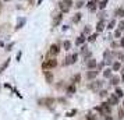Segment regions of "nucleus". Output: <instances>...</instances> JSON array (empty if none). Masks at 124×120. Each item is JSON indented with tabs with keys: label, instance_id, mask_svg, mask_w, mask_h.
<instances>
[{
	"label": "nucleus",
	"instance_id": "obj_48",
	"mask_svg": "<svg viewBox=\"0 0 124 120\" xmlns=\"http://www.w3.org/2000/svg\"><path fill=\"white\" fill-rule=\"evenodd\" d=\"M123 106H124V102H123Z\"/></svg>",
	"mask_w": 124,
	"mask_h": 120
},
{
	"label": "nucleus",
	"instance_id": "obj_18",
	"mask_svg": "<svg viewBox=\"0 0 124 120\" xmlns=\"http://www.w3.org/2000/svg\"><path fill=\"white\" fill-rule=\"evenodd\" d=\"M112 69H105L103 70V75H105V78H110L112 77Z\"/></svg>",
	"mask_w": 124,
	"mask_h": 120
},
{
	"label": "nucleus",
	"instance_id": "obj_35",
	"mask_svg": "<svg viewBox=\"0 0 124 120\" xmlns=\"http://www.w3.org/2000/svg\"><path fill=\"white\" fill-rule=\"evenodd\" d=\"M118 116H120V119H124V109L118 110Z\"/></svg>",
	"mask_w": 124,
	"mask_h": 120
},
{
	"label": "nucleus",
	"instance_id": "obj_5",
	"mask_svg": "<svg viewBox=\"0 0 124 120\" xmlns=\"http://www.w3.org/2000/svg\"><path fill=\"white\" fill-rule=\"evenodd\" d=\"M59 52H60V49H59V46L54 43V45H52V46H50V49H49V56L56 57L57 55H59Z\"/></svg>",
	"mask_w": 124,
	"mask_h": 120
},
{
	"label": "nucleus",
	"instance_id": "obj_2",
	"mask_svg": "<svg viewBox=\"0 0 124 120\" xmlns=\"http://www.w3.org/2000/svg\"><path fill=\"white\" fill-rule=\"evenodd\" d=\"M57 66V60L56 57H52V59H49V60H46L45 63L42 64V69L46 70V69H54Z\"/></svg>",
	"mask_w": 124,
	"mask_h": 120
},
{
	"label": "nucleus",
	"instance_id": "obj_24",
	"mask_svg": "<svg viewBox=\"0 0 124 120\" xmlns=\"http://www.w3.org/2000/svg\"><path fill=\"white\" fill-rule=\"evenodd\" d=\"M60 10H62L63 13H67L68 10H70V8H68V7L66 6V4H64V3H60Z\"/></svg>",
	"mask_w": 124,
	"mask_h": 120
},
{
	"label": "nucleus",
	"instance_id": "obj_13",
	"mask_svg": "<svg viewBox=\"0 0 124 120\" xmlns=\"http://www.w3.org/2000/svg\"><path fill=\"white\" fill-rule=\"evenodd\" d=\"M81 55H82V57H84V59H88V57H91V52L88 50V48H86V46H84V48H82Z\"/></svg>",
	"mask_w": 124,
	"mask_h": 120
},
{
	"label": "nucleus",
	"instance_id": "obj_12",
	"mask_svg": "<svg viewBox=\"0 0 124 120\" xmlns=\"http://www.w3.org/2000/svg\"><path fill=\"white\" fill-rule=\"evenodd\" d=\"M74 60H73V55L71 56H67L64 60H63V66H70V64H73Z\"/></svg>",
	"mask_w": 124,
	"mask_h": 120
},
{
	"label": "nucleus",
	"instance_id": "obj_39",
	"mask_svg": "<svg viewBox=\"0 0 124 120\" xmlns=\"http://www.w3.org/2000/svg\"><path fill=\"white\" fill-rule=\"evenodd\" d=\"M99 95H101L102 98H105V96L107 95V92H106V91H99Z\"/></svg>",
	"mask_w": 124,
	"mask_h": 120
},
{
	"label": "nucleus",
	"instance_id": "obj_41",
	"mask_svg": "<svg viewBox=\"0 0 124 120\" xmlns=\"http://www.w3.org/2000/svg\"><path fill=\"white\" fill-rule=\"evenodd\" d=\"M89 32H91V28L89 27H86V28L84 29V34H89Z\"/></svg>",
	"mask_w": 124,
	"mask_h": 120
},
{
	"label": "nucleus",
	"instance_id": "obj_3",
	"mask_svg": "<svg viewBox=\"0 0 124 120\" xmlns=\"http://www.w3.org/2000/svg\"><path fill=\"white\" fill-rule=\"evenodd\" d=\"M102 85H103V82H102V81H92L89 85H88V88L92 89L93 92H99L102 89Z\"/></svg>",
	"mask_w": 124,
	"mask_h": 120
},
{
	"label": "nucleus",
	"instance_id": "obj_16",
	"mask_svg": "<svg viewBox=\"0 0 124 120\" xmlns=\"http://www.w3.org/2000/svg\"><path fill=\"white\" fill-rule=\"evenodd\" d=\"M105 29V24H103V21H98V24H96V31L98 32H102Z\"/></svg>",
	"mask_w": 124,
	"mask_h": 120
},
{
	"label": "nucleus",
	"instance_id": "obj_14",
	"mask_svg": "<svg viewBox=\"0 0 124 120\" xmlns=\"http://www.w3.org/2000/svg\"><path fill=\"white\" fill-rule=\"evenodd\" d=\"M118 82H120V77L118 75H112L110 77V84L112 85H117Z\"/></svg>",
	"mask_w": 124,
	"mask_h": 120
},
{
	"label": "nucleus",
	"instance_id": "obj_8",
	"mask_svg": "<svg viewBox=\"0 0 124 120\" xmlns=\"http://www.w3.org/2000/svg\"><path fill=\"white\" fill-rule=\"evenodd\" d=\"M98 74H99V71H96V70H89V71H86V80H93Z\"/></svg>",
	"mask_w": 124,
	"mask_h": 120
},
{
	"label": "nucleus",
	"instance_id": "obj_42",
	"mask_svg": "<svg viewBox=\"0 0 124 120\" xmlns=\"http://www.w3.org/2000/svg\"><path fill=\"white\" fill-rule=\"evenodd\" d=\"M77 59H78V55H77V53H75V55H73V60H74V63L77 62Z\"/></svg>",
	"mask_w": 124,
	"mask_h": 120
},
{
	"label": "nucleus",
	"instance_id": "obj_25",
	"mask_svg": "<svg viewBox=\"0 0 124 120\" xmlns=\"http://www.w3.org/2000/svg\"><path fill=\"white\" fill-rule=\"evenodd\" d=\"M63 46H64L66 50H70V48H71V42H70V40H66V42L63 43Z\"/></svg>",
	"mask_w": 124,
	"mask_h": 120
},
{
	"label": "nucleus",
	"instance_id": "obj_32",
	"mask_svg": "<svg viewBox=\"0 0 124 120\" xmlns=\"http://www.w3.org/2000/svg\"><path fill=\"white\" fill-rule=\"evenodd\" d=\"M75 113H77V109H73L71 112H68V113H67V116H68V117H73Z\"/></svg>",
	"mask_w": 124,
	"mask_h": 120
},
{
	"label": "nucleus",
	"instance_id": "obj_34",
	"mask_svg": "<svg viewBox=\"0 0 124 120\" xmlns=\"http://www.w3.org/2000/svg\"><path fill=\"white\" fill-rule=\"evenodd\" d=\"M118 29L120 31H124V21H120L118 23Z\"/></svg>",
	"mask_w": 124,
	"mask_h": 120
},
{
	"label": "nucleus",
	"instance_id": "obj_1",
	"mask_svg": "<svg viewBox=\"0 0 124 120\" xmlns=\"http://www.w3.org/2000/svg\"><path fill=\"white\" fill-rule=\"evenodd\" d=\"M96 110H99V113H102L103 116H109L110 112H112V109H110V103L109 102H103L101 103L99 106H96Z\"/></svg>",
	"mask_w": 124,
	"mask_h": 120
},
{
	"label": "nucleus",
	"instance_id": "obj_27",
	"mask_svg": "<svg viewBox=\"0 0 124 120\" xmlns=\"http://www.w3.org/2000/svg\"><path fill=\"white\" fill-rule=\"evenodd\" d=\"M24 24H25V18H23V20H20L18 21V24H17V27H16V29H20L21 27H23Z\"/></svg>",
	"mask_w": 124,
	"mask_h": 120
},
{
	"label": "nucleus",
	"instance_id": "obj_46",
	"mask_svg": "<svg viewBox=\"0 0 124 120\" xmlns=\"http://www.w3.org/2000/svg\"><path fill=\"white\" fill-rule=\"evenodd\" d=\"M40 3H42V0H38V4H40Z\"/></svg>",
	"mask_w": 124,
	"mask_h": 120
},
{
	"label": "nucleus",
	"instance_id": "obj_19",
	"mask_svg": "<svg viewBox=\"0 0 124 120\" xmlns=\"http://www.w3.org/2000/svg\"><path fill=\"white\" fill-rule=\"evenodd\" d=\"M67 94H70V95H73V94H75V84H71V85L67 88Z\"/></svg>",
	"mask_w": 124,
	"mask_h": 120
},
{
	"label": "nucleus",
	"instance_id": "obj_11",
	"mask_svg": "<svg viewBox=\"0 0 124 120\" xmlns=\"http://www.w3.org/2000/svg\"><path fill=\"white\" fill-rule=\"evenodd\" d=\"M86 66H88V69H89V70H93L96 66H98V63H96L95 59H89V60H88V63H86Z\"/></svg>",
	"mask_w": 124,
	"mask_h": 120
},
{
	"label": "nucleus",
	"instance_id": "obj_47",
	"mask_svg": "<svg viewBox=\"0 0 124 120\" xmlns=\"http://www.w3.org/2000/svg\"><path fill=\"white\" fill-rule=\"evenodd\" d=\"M0 8H1V4H0Z\"/></svg>",
	"mask_w": 124,
	"mask_h": 120
},
{
	"label": "nucleus",
	"instance_id": "obj_37",
	"mask_svg": "<svg viewBox=\"0 0 124 120\" xmlns=\"http://www.w3.org/2000/svg\"><path fill=\"white\" fill-rule=\"evenodd\" d=\"M120 35H121V31H120V29H117V31L114 32V36H116V38H120Z\"/></svg>",
	"mask_w": 124,
	"mask_h": 120
},
{
	"label": "nucleus",
	"instance_id": "obj_4",
	"mask_svg": "<svg viewBox=\"0 0 124 120\" xmlns=\"http://www.w3.org/2000/svg\"><path fill=\"white\" fill-rule=\"evenodd\" d=\"M112 59H113V53H110V50H106L103 53V62H105V64H110L112 63Z\"/></svg>",
	"mask_w": 124,
	"mask_h": 120
},
{
	"label": "nucleus",
	"instance_id": "obj_6",
	"mask_svg": "<svg viewBox=\"0 0 124 120\" xmlns=\"http://www.w3.org/2000/svg\"><path fill=\"white\" fill-rule=\"evenodd\" d=\"M39 103L45 105V106H52V105H54V99L53 98H43V99L39 101Z\"/></svg>",
	"mask_w": 124,
	"mask_h": 120
},
{
	"label": "nucleus",
	"instance_id": "obj_30",
	"mask_svg": "<svg viewBox=\"0 0 124 120\" xmlns=\"http://www.w3.org/2000/svg\"><path fill=\"white\" fill-rule=\"evenodd\" d=\"M63 3H64V4H66V6L68 7V8L73 6V0H63Z\"/></svg>",
	"mask_w": 124,
	"mask_h": 120
},
{
	"label": "nucleus",
	"instance_id": "obj_20",
	"mask_svg": "<svg viewBox=\"0 0 124 120\" xmlns=\"http://www.w3.org/2000/svg\"><path fill=\"white\" fill-rule=\"evenodd\" d=\"M120 67H121V63H120V62H116V63H113L112 70H113V71H118V70H120Z\"/></svg>",
	"mask_w": 124,
	"mask_h": 120
},
{
	"label": "nucleus",
	"instance_id": "obj_31",
	"mask_svg": "<svg viewBox=\"0 0 124 120\" xmlns=\"http://www.w3.org/2000/svg\"><path fill=\"white\" fill-rule=\"evenodd\" d=\"M79 20H81V14H79V13H77V14H75V17H74V23H78Z\"/></svg>",
	"mask_w": 124,
	"mask_h": 120
},
{
	"label": "nucleus",
	"instance_id": "obj_15",
	"mask_svg": "<svg viewBox=\"0 0 124 120\" xmlns=\"http://www.w3.org/2000/svg\"><path fill=\"white\" fill-rule=\"evenodd\" d=\"M62 20H63V14H57L56 18H54V23H53V25H54V27H57L59 24L62 23Z\"/></svg>",
	"mask_w": 124,
	"mask_h": 120
},
{
	"label": "nucleus",
	"instance_id": "obj_36",
	"mask_svg": "<svg viewBox=\"0 0 124 120\" xmlns=\"http://www.w3.org/2000/svg\"><path fill=\"white\" fill-rule=\"evenodd\" d=\"M96 36H98V35H96V34H93V35H91L89 38H88V40H91V42H93V40L96 39Z\"/></svg>",
	"mask_w": 124,
	"mask_h": 120
},
{
	"label": "nucleus",
	"instance_id": "obj_17",
	"mask_svg": "<svg viewBox=\"0 0 124 120\" xmlns=\"http://www.w3.org/2000/svg\"><path fill=\"white\" fill-rule=\"evenodd\" d=\"M84 42H85V36H84V35H81V36H78V38H77V40H75V45L79 46V45H82Z\"/></svg>",
	"mask_w": 124,
	"mask_h": 120
},
{
	"label": "nucleus",
	"instance_id": "obj_7",
	"mask_svg": "<svg viewBox=\"0 0 124 120\" xmlns=\"http://www.w3.org/2000/svg\"><path fill=\"white\" fill-rule=\"evenodd\" d=\"M107 102L110 103V105H118V98L116 94H110L109 95V101Z\"/></svg>",
	"mask_w": 124,
	"mask_h": 120
},
{
	"label": "nucleus",
	"instance_id": "obj_33",
	"mask_svg": "<svg viewBox=\"0 0 124 120\" xmlns=\"http://www.w3.org/2000/svg\"><path fill=\"white\" fill-rule=\"evenodd\" d=\"M114 24H116V21H114V20H112V21L109 23V25H107V28H109V29H112L113 27H114Z\"/></svg>",
	"mask_w": 124,
	"mask_h": 120
},
{
	"label": "nucleus",
	"instance_id": "obj_45",
	"mask_svg": "<svg viewBox=\"0 0 124 120\" xmlns=\"http://www.w3.org/2000/svg\"><path fill=\"white\" fill-rule=\"evenodd\" d=\"M121 81H124V74H123V75H121Z\"/></svg>",
	"mask_w": 124,
	"mask_h": 120
},
{
	"label": "nucleus",
	"instance_id": "obj_44",
	"mask_svg": "<svg viewBox=\"0 0 124 120\" xmlns=\"http://www.w3.org/2000/svg\"><path fill=\"white\" fill-rule=\"evenodd\" d=\"M82 6H84V3H82V1H78V3H77V7H78V8H79V7H82Z\"/></svg>",
	"mask_w": 124,
	"mask_h": 120
},
{
	"label": "nucleus",
	"instance_id": "obj_21",
	"mask_svg": "<svg viewBox=\"0 0 124 120\" xmlns=\"http://www.w3.org/2000/svg\"><path fill=\"white\" fill-rule=\"evenodd\" d=\"M8 63H10V59H7L6 62H4V63H3L1 66H0V73H1V71H3L4 69H7V66H8Z\"/></svg>",
	"mask_w": 124,
	"mask_h": 120
},
{
	"label": "nucleus",
	"instance_id": "obj_22",
	"mask_svg": "<svg viewBox=\"0 0 124 120\" xmlns=\"http://www.w3.org/2000/svg\"><path fill=\"white\" fill-rule=\"evenodd\" d=\"M116 95H117V98H123V95H124L123 89L121 88H116Z\"/></svg>",
	"mask_w": 124,
	"mask_h": 120
},
{
	"label": "nucleus",
	"instance_id": "obj_10",
	"mask_svg": "<svg viewBox=\"0 0 124 120\" xmlns=\"http://www.w3.org/2000/svg\"><path fill=\"white\" fill-rule=\"evenodd\" d=\"M98 1H99V0H91V1H88V8H89L91 11H95L96 10V4H98Z\"/></svg>",
	"mask_w": 124,
	"mask_h": 120
},
{
	"label": "nucleus",
	"instance_id": "obj_23",
	"mask_svg": "<svg viewBox=\"0 0 124 120\" xmlns=\"http://www.w3.org/2000/svg\"><path fill=\"white\" fill-rule=\"evenodd\" d=\"M79 80H81V75H79V74H75V75L73 77V80H71V81H73V84H77V82H79Z\"/></svg>",
	"mask_w": 124,
	"mask_h": 120
},
{
	"label": "nucleus",
	"instance_id": "obj_43",
	"mask_svg": "<svg viewBox=\"0 0 124 120\" xmlns=\"http://www.w3.org/2000/svg\"><path fill=\"white\" fill-rule=\"evenodd\" d=\"M120 46H123V48H124V36L120 39Z\"/></svg>",
	"mask_w": 124,
	"mask_h": 120
},
{
	"label": "nucleus",
	"instance_id": "obj_28",
	"mask_svg": "<svg viewBox=\"0 0 124 120\" xmlns=\"http://www.w3.org/2000/svg\"><path fill=\"white\" fill-rule=\"evenodd\" d=\"M107 1H109V0H102V1H101V4H99V8H101V10H103V8L106 7Z\"/></svg>",
	"mask_w": 124,
	"mask_h": 120
},
{
	"label": "nucleus",
	"instance_id": "obj_29",
	"mask_svg": "<svg viewBox=\"0 0 124 120\" xmlns=\"http://www.w3.org/2000/svg\"><path fill=\"white\" fill-rule=\"evenodd\" d=\"M116 16H118V17H124V8H118L117 11H116Z\"/></svg>",
	"mask_w": 124,
	"mask_h": 120
},
{
	"label": "nucleus",
	"instance_id": "obj_9",
	"mask_svg": "<svg viewBox=\"0 0 124 120\" xmlns=\"http://www.w3.org/2000/svg\"><path fill=\"white\" fill-rule=\"evenodd\" d=\"M43 74H45L46 82L52 84V82H53V73H52V71H43Z\"/></svg>",
	"mask_w": 124,
	"mask_h": 120
},
{
	"label": "nucleus",
	"instance_id": "obj_38",
	"mask_svg": "<svg viewBox=\"0 0 124 120\" xmlns=\"http://www.w3.org/2000/svg\"><path fill=\"white\" fill-rule=\"evenodd\" d=\"M103 66H105V62H102V63L98 64V66H96V67H98V71H99V70H102V67H103Z\"/></svg>",
	"mask_w": 124,
	"mask_h": 120
},
{
	"label": "nucleus",
	"instance_id": "obj_26",
	"mask_svg": "<svg viewBox=\"0 0 124 120\" xmlns=\"http://www.w3.org/2000/svg\"><path fill=\"white\" fill-rule=\"evenodd\" d=\"M86 120H99V119L96 117L95 114H92V113H88V114H86Z\"/></svg>",
	"mask_w": 124,
	"mask_h": 120
},
{
	"label": "nucleus",
	"instance_id": "obj_40",
	"mask_svg": "<svg viewBox=\"0 0 124 120\" xmlns=\"http://www.w3.org/2000/svg\"><path fill=\"white\" fill-rule=\"evenodd\" d=\"M118 59H120V62H124V55L123 53H118Z\"/></svg>",
	"mask_w": 124,
	"mask_h": 120
}]
</instances>
